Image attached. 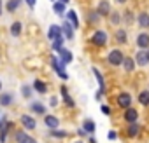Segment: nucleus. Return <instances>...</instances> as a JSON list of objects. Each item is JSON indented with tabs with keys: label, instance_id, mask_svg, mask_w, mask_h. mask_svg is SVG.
Wrapping results in <instances>:
<instances>
[{
	"label": "nucleus",
	"instance_id": "obj_41",
	"mask_svg": "<svg viewBox=\"0 0 149 143\" xmlns=\"http://www.w3.org/2000/svg\"><path fill=\"white\" fill-rule=\"evenodd\" d=\"M0 89H2V82H0Z\"/></svg>",
	"mask_w": 149,
	"mask_h": 143
},
{
	"label": "nucleus",
	"instance_id": "obj_38",
	"mask_svg": "<svg viewBox=\"0 0 149 143\" xmlns=\"http://www.w3.org/2000/svg\"><path fill=\"white\" fill-rule=\"evenodd\" d=\"M0 16H2V0H0Z\"/></svg>",
	"mask_w": 149,
	"mask_h": 143
},
{
	"label": "nucleus",
	"instance_id": "obj_22",
	"mask_svg": "<svg viewBox=\"0 0 149 143\" xmlns=\"http://www.w3.org/2000/svg\"><path fill=\"white\" fill-rule=\"evenodd\" d=\"M30 108H32V112H35V113H42V115L46 113V107H44V105H40V103H37V101H35V103H32V105H30Z\"/></svg>",
	"mask_w": 149,
	"mask_h": 143
},
{
	"label": "nucleus",
	"instance_id": "obj_15",
	"mask_svg": "<svg viewBox=\"0 0 149 143\" xmlns=\"http://www.w3.org/2000/svg\"><path fill=\"white\" fill-rule=\"evenodd\" d=\"M11 103H13V94H9V93L0 94V107H9Z\"/></svg>",
	"mask_w": 149,
	"mask_h": 143
},
{
	"label": "nucleus",
	"instance_id": "obj_9",
	"mask_svg": "<svg viewBox=\"0 0 149 143\" xmlns=\"http://www.w3.org/2000/svg\"><path fill=\"white\" fill-rule=\"evenodd\" d=\"M97 12H98V16H109V14H111V6H109L107 0H102V2L98 4Z\"/></svg>",
	"mask_w": 149,
	"mask_h": 143
},
{
	"label": "nucleus",
	"instance_id": "obj_5",
	"mask_svg": "<svg viewBox=\"0 0 149 143\" xmlns=\"http://www.w3.org/2000/svg\"><path fill=\"white\" fill-rule=\"evenodd\" d=\"M118 105L121 107V108H130V105H132V96H130V93H121L119 96H118Z\"/></svg>",
	"mask_w": 149,
	"mask_h": 143
},
{
	"label": "nucleus",
	"instance_id": "obj_25",
	"mask_svg": "<svg viewBox=\"0 0 149 143\" xmlns=\"http://www.w3.org/2000/svg\"><path fill=\"white\" fill-rule=\"evenodd\" d=\"M61 94H63V100H65V103H67L68 107H74V100L68 96V93H67V87H65V86L61 87Z\"/></svg>",
	"mask_w": 149,
	"mask_h": 143
},
{
	"label": "nucleus",
	"instance_id": "obj_1",
	"mask_svg": "<svg viewBox=\"0 0 149 143\" xmlns=\"http://www.w3.org/2000/svg\"><path fill=\"white\" fill-rule=\"evenodd\" d=\"M91 44L93 45H105L107 44V33L104 32V30H97L95 33H93V37H91Z\"/></svg>",
	"mask_w": 149,
	"mask_h": 143
},
{
	"label": "nucleus",
	"instance_id": "obj_34",
	"mask_svg": "<svg viewBox=\"0 0 149 143\" xmlns=\"http://www.w3.org/2000/svg\"><path fill=\"white\" fill-rule=\"evenodd\" d=\"M107 138H109V140H116V138H118V133H116V131H109Z\"/></svg>",
	"mask_w": 149,
	"mask_h": 143
},
{
	"label": "nucleus",
	"instance_id": "obj_31",
	"mask_svg": "<svg viewBox=\"0 0 149 143\" xmlns=\"http://www.w3.org/2000/svg\"><path fill=\"white\" fill-rule=\"evenodd\" d=\"M51 136H58V138H65L67 133L65 131H56V129H51Z\"/></svg>",
	"mask_w": 149,
	"mask_h": 143
},
{
	"label": "nucleus",
	"instance_id": "obj_24",
	"mask_svg": "<svg viewBox=\"0 0 149 143\" xmlns=\"http://www.w3.org/2000/svg\"><path fill=\"white\" fill-rule=\"evenodd\" d=\"M116 40L119 44H126V32L125 30H118L116 32Z\"/></svg>",
	"mask_w": 149,
	"mask_h": 143
},
{
	"label": "nucleus",
	"instance_id": "obj_13",
	"mask_svg": "<svg viewBox=\"0 0 149 143\" xmlns=\"http://www.w3.org/2000/svg\"><path fill=\"white\" fill-rule=\"evenodd\" d=\"M137 21H139V25H140V28H149V14L147 12H140L139 14V18H137Z\"/></svg>",
	"mask_w": 149,
	"mask_h": 143
},
{
	"label": "nucleus",
	"instance_id": "obj_23",
	"mask_svg": "<svg viewBox=\"0 0 149 143\" xmlns=\"http://www.w3.org/2000/svg\"><path fill=\"white\" fill-rule=\"evenodd\" d=\"M19 33H21V23L16 21V23L11 25V35H13V37H18Z\"/></svg>",
	"mask_w": 149,
	"mask_h": 143
},
{
	"label": "nucleus",
	"instance_id": "obj_26",
	"mask_svg": "<svg viewBox=\"0 0 149 143\" xmlns=\"http://www.w3.org/2000/svg\"><path fill=\"white\" fill-rule=\"evenodd\" d=\"M84 131H88V133H95V122L91 120V119H88V120H84Z\"/></svg>",
	"mask_w": 149,
	"mask_h": 143
},
{
	"label": "nucleus",
	"instance_id": "obj_7",
	"mask_svg": "<svg viewBox=\"0 0 149 143\" xmlns=\"http://www.w3.org/2000/svg\"><path fill=\"white\" fill-rule=\"evenodd\" d=\"M137 119H139V112H137L135 108H126V110H125V120H126L128 124L137 122Z\"/></svg>",
	"mask_w": 149,
	"mask_h": 143
},
{
	"label": "nucleus",
	"instance_id": "obj_10",
	"mask_svg": "<svg viewBox=\"0 0 149 143\" xmlns=\"http://www.w3.org/2000/svg\"><path fill=\"white\" fill-rule=\"evenodd\" d=\"M44 122H46V126H47L49 129H56V127L60 126V120H58L54 115H46V117H44Z\"/></svg>",
	"mask_w": 149,
	"mask_h": 143
},
{
	"label": "nucleus",
	"instance_id": "obj_12",
	"mask_svg": "<svg viewBox=\"0 0 149 143\" xmlns=\"http://www.w3.org/2000/svg\"><path fill=\"white\" fill-rule=\"evenodd\" d=\"M139 131H140V126H139L137 122H132V124H128V127H126V134H128L130 138H135V136L139 134Z\"/></svg>",
	"mask_w": 149,
	"mask_h": 143
},
{
	"label": "nucleus",
	"instance_id": "obj_28",
	"mask_svg": "<svg viewBox=\"0 0 149 143\" xmlns=\"http://www.w3.org/2000/svg\"><path fill=\"white\" fill-rule=\"evenodd\" d=\"M61 44H63V37L58 35V37L53 40V49H54V51H60V49H61Z\"/></svg>",
	"mask_w": 149,
	"mask_h": 143
},
{
	"label": "nucleus",
	"instance_id": "obj_18",
	"mask_svg": "<svg viewBox=\"0 0 149 143\" xmlns=\"http://www.w3.org/2000/svg\"><path fill=\"white\" fill-rule=\"evenodd\" d=\"M63 32H65V37L68 38V40H72L74 38V30H72V25L68 23V21H65L63 23V28H61Z\"/></svg>",
	"mask_w": 149,
	"mask_h": 143
},
{
	"label": "nucleus",
	"instance_id": "obj_6",
	"mask_svg": "<svg viewBox=\"0 0 149 143\" xmlns=\"http://www.w3.org/2000/svg\"><path fill=\"white\" fill-rule=\"evenodd\" d=\"M51 65H53V68H54V72H56V74L61 77V79H68V75L65 74V68H63V65L56 59V58H53L51 59Z\"/></svg>",
	"mask_w": 149,
	"mask_h": 143
},
{
	"label": "nucleus",
	"instance_id": "obj_29",
	"mask_svg": "<svg viewBox=\"0 0 149 143\" xmlns=\"http://www.w3.org/2000/svg\"><path fill=\"white\" fill-rule=\"evenodd\" d=\"M53 11H54L56 14H63V11H65V4H61V2L53 4Z\"/></svg>",
	"mask_w": 149,
	"mask_h": 143
},
{
	"label": "nucleus",
	"instance_id": "obj_19",
	"mask_svg": "<svg viewBox=\"0 0 149 143\" xmlns=\"http://www.w3.org/2000/svg\"><path fill=\"white\" fill-rule=\"evenodd\" d=\"M58 35H61V28H60V26H56V25L49 26V33H47V37H49L51 40H54Z\"/></svg>",
	"mask_w": 149,
	"mask_h": 143
},
{
	"label": "nucleus",
	"instance_id": "obj_4",
	"mask_svg": "<svg viewBox=\"0 0 149 143\" xmlns=\"http://www.w3.org/2000/svg\"><path fill=\"white\" fill-rule=\"evenodd\" d=\"M14 140H16L18 143H37L35 138L28 136V134L23 133V131H16V133H14Z\"/></svg>",
	"mask_w": 149,
	"mask_h": 143
},
{
	"label": "nucleus",
	"instance_id": "obj_3",
	"mask_svg": "<svg viewBox=\"0 0 149 143\" xmlns=\"http://www.w3.org/2000/svg\"><path fill=\"white\" fill-rule=\"evenodd\" d=\"M135 65H139V66H146V65H149V51L147 49H140L139 52H137V56H135Z\"/></svg>",
	"mask_w": 149,
	"mask_h": 143
},
{
	"label": "nucleus",
	"instance_id": "obj_16",
	"mask_svg": "<svg viewBox=\"0 0 149 143\" xmlns=\"http://www.w3.org/2000/svg\"><path fill=\"white\" fill-rule=\"evenodd\" d=\"M58 52H60L61 63H70V61H72V58H74V56H72V52H70V51H67V49H63V47H61Z\"/></svg>",
	"mask_w": 149,
	"mask_h": 143
},
{
	"label": "nucleus",
	"instance_id": "obj_30",
	"mask_svg": "<svg viewBox=\"0 0 149 143\" xmlns=\"http://www.w3.org/2000/svg\"><path fill=\"white\" fill-rule=\"evenodd\" d=\"M21 93H23L25 98H30V96H32V89H30V86H23V87H21Z\"/></svg>",
	"mask_w": 149,
	"mask_h": 143
},
{
	"label": "nucleus",
	"instance_id": "obj_32",
	"mask_svg": "<svg viewBox=\"0 0 149 143\" xmlns=\"http://www.w3.org/2000/svg\"><path fill=\"white\" fill-rule=\"evenodd\" d=\"M119 21H121V18H119V14H118V12L111 14V23H112V25H118Z\"/></svg>",
	"mask_w": 149,
	"mask_h": 143
},
{
	"label": "nucleus",
	"instance_id": "obj_11",
	"mask_svg": "<svg viewBox=\"0 0 149 143\" xmlns=\"http://www.w3.org/2000/svg\"><path fill=\"white\" fill-rule=\"evenodd\" d=\"M137 45H139L140 49H147V47H149V35H147V33H140V35L137 37Z\"/></svg>",
	"mask_w": 149,
	"mask_h": 143
},
{
	"label": "nucleus",
	"instance_id": "obj_33",
	"mask_svg": "<svg viewBox=\"0 0 149 143\" xmlns=\"http://www.w3.org/2000/svg\"><path fill=\"white\" fill-rule=\"evenodd\" d=\"M125 21H126L128 25H130V23L133 21V14H132L130 11H126V12H125Z\"/></svg>",
	"mask_w": 149,
	"mask_h": 143
},
{
	"label": "nucleus",
	"instance_id": "obj_37",
	"mask_svg": "<svg viewBox=\"0 0 149 143\" xmlns=\"http://www.w3.org/2000/svg\"><path fill=\"white\" fill-rule=\"evenodd\" d=\"M60 2H61V4H65V6H67V4H68V0H60Z\"/></svg>",
	"mask_w": 149,
	"mask_h": 143
},
{
	"label": "nucleus",
	"instance_id": "obj_14",
	"mask_svg": "<svg viewBox=\"0 0 149 143\" xmlns=\"http://www.w3.org/2000/svg\"><path fill=\"white\" fill-rule=\"evenodd\" d=\"M123 66H125V72H133L135 70V61H133V58H123V63H121Z\"/></svg>",
	"mask_w": 149,
	"mask_h": 143
},
{
	"label": "nucleus",
	"instance_id": "obj_39",
	"mask_svg": "<svg viewBox=\"0 0 149 143\" xmlns=\"http://www.w3.org/2000/svg\"><path fill=\"white\" fill-rule=\"evenodd\" d=\"M118 2H119V4H125V2H128V0H118Z\"/></svg>",
	"mask_w": 149,
	"mask_h": 143
},
{
	"label": "nucleus",
	"instance_id": "obj_8",
	"mask_svg": "<svg viewBox=\"0 0 149 143\" xmlns=\"http://www.w3.org/2000/svg\"><path fill=\"white\" fill-rule=\"evenodd\" d=\"M21 124H23V127H25V129H30V131L37 127L35 119H33V117H30V115H23V117H21Z\"/></svg>",
	"mask_w": 149,
	"mask_h": 143
},
{
	"label": "nucleus",
	"instance_id": "obj_20",
	"mask_svg": "<svg viewBox=\"0 0 149 143\" xmlns=\"http://www.w3.org/2000/svg\"><path fill=\"white\" fill-rule=\"evenodd\" d=\"M33 89L37 91V93H40V94H44L46 91H47V86L42 82V80H35L33 82Z\"/></svg>",
	"mask_w": 149,
	"mask_h": 143
},
{
	"label": "nucleus",
	"instance_id": "obj_17",
	"mask_svg": "<svg viewBox=\"0 0 149 143\" xmlns=\"http://www.w3.org/2000/svg\"><path fill=\"white\" fill-rule=\"evenodd\" d=\"M67 18H68V23L74 26V28H79V19H77V14L74 11H68L67 12Z\"/></svg>",
	"mask_w": 149,
	"mask_h": 143
},
{
	"label": "nucleus",
	"instance_id": "obj_27",
	"mask_svg": "<svg viewBox=\"0 0 149 143\" xmlns=\"http://www.w3.org/2000/svg\"><path fill=\"white\" fill-rule=\"evenodd\" d=\"M18 7H19V0H9L7 2V11L9 12H14Z\"/></svg>",
	"mask_w": 149,
	"mask_h": 143
},
{
	"label": "nucleus",
	"instance_id": "obj_2",
	"mask_svg": "<svg viewBox=\"0 0 149 143\" xmlns=\"http://www.w3.org/2000/svg\"><path fill=\"white\" fill-rule=\"evenodd\" d=\"M123 58H125L123 52H121L119 49H114V51L109 52V58H107V59H109V63H111L112 66H119V65L123 63Z\"/></svg>",
	"mask_w": 149,
	"mask_h": 143
},
{
	"label": "nucleus",
	"instance_id": "obj_21",
	"mask_svg": "<svg viewBox=\"0 0 149 143\" xmlns=\"http://www.w3.org/2000/svg\"><path fill=\"white\" fill-rule=\"evenodd\" d=\"M139 103L144 105V107L149 105V91H140V94H139Z\"/></svg>",
	"mask_w": 149,
	"mask_h": 143
},
{
	"label": "nucleus",
	"instance_id": "obj_36",
	"mask_svg": "<svg viewBox=\"0 0 149 143\" xmlns=\"http://www.w3.org/2000/svg\"><path fill=\"white\" fill-rule=\"evenodd\" d=\"M35 2H37V0H26V4H28L30 7H35Z\"/></svg>",
	"mask_w": 149,
	"mask_h": 143
},
{
	"label": "nucleus",
	"instance_id": "obj_35",
	"mask_svg": "<svg viewBox=\"0 0 149 143\" xmlns=\"http://www.w3.org/2000/svg\"><path fill=\"white\" fill-rule=\"evenodd\" d=\"M102 112H104L105 115H109V113H111V110H109V107H107V105H104V107H102Z\"/></svg>",
	"mask_w": 149,
	"mask_h": 143
},
{
	"label": "nucleus",
	"instance_id": "obj_40",
	"mask_svg": "<svg viewBox=\"0 0 149 143\" xmlns=\"http://www.w3.org/2000/svg\"><path fill=\"white\" fill-rule=\"evenodd\" d=\"M74 143H83V141H74Z\"/></svg>",
	"mask_w": 149,
	"mask_h": 143
}]
</instances>
